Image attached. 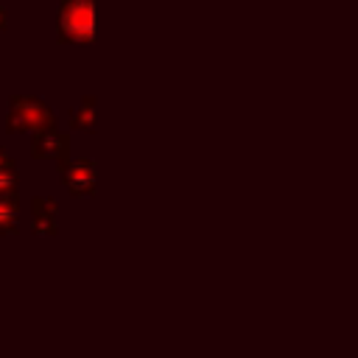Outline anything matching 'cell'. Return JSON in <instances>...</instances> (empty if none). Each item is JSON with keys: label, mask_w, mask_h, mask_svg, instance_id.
<instances>
[{"label": "cell", "mask_w": 358, "mask_h": 358, "mask_svg": "<svg viewBox=\"0 0 358 358\" xmlns=\"http://www.w3.org/2000/svg\"><path fill=\"white\" fill-rule=\"evenodd\" d=\"M95 123H98L95 98L84 95V98H81V103H78V106L73 109V115H70V126H73V129H87V131H92V129H95Z\"/></svg>", "instance_id": "7"}, {"label": "cell", "mask_w": 358, "mask_h": 358, "mask_svg": "<svg viewBox=\"0 0 358 358\" xmlns=\"http://www.w3.org/2000/svg\"><path fill=\"white\" fill-rule=\"evenodd\" d=\"M17 190H0V235L17 229Z\"/></svg>", "instance_id": "6"}, {"label": "cell", "mask_w": 358, "mask_h": 358, "mask_svg": "<svg viewBox=\"0 0 358 358\" xmlns=\"http://www.w3.org/2000/svg\"><path fill=\"white\" fill-rule=\"evenodd\" d=\"M0 171H14V162L3 148H0Z\"/></svg>", "instance_id": "8"}, {"label": "cell", "mask_w": 358, "mask_h": 358, "mask_svg": "<svg viewBox=\"0 0 358 358\" xmlns=\"http://www.w3.org/2000/svg\"><path fill=\"white\" fill-rule=\"evenodd\" d=\"M67 154H70V137L64 131H59L56 126L39 129L31 140V157L34 159H56L62 165L67 159Z\"/></svg>", "instance_id": "4"}, {"label": "cell", "mask_w": 358, "mask_h": 358, "mask_svg": "<svg viewBox=\"0 0 358 358\" xmlns=\"http://www.w3.org/2000/svg\"><path fill=\"white\" fill-rule=\"evenodd\" d=\"M98 34V11L95 0H62L59 6V36L76 45L95 42Z\"/></svg>", "instance_id": "1"}, {"label": "cell", "mask_w": 358, "mask_h": 358, "mask_svg": "<svg viewBox=\"0 0 358 358\" xmlns=\"http://www.w3.org/2000/svg\"><path fill=\"white\" fill-rule=\"evenodd\" d=\"M56 126V117L50 112V106H45L39 98L31 95H14L8 103V120L6 129L11 134L17 131H39V129H50Z\"/></svg>", "instance_id": "2"}, {"label": "cell", "mask_w": 358, "mask_h": 358, "mask_svg": "<svg viewBox=\"0 0 358 358\" xmlns=\"http://www.w3.org/2000/svg\"><path fill=\"white\" fill-rule=\"evenodd\" d=\"M0 28H6V11L0 8Z\"/></svg>", "instance_id": "9"}, {"label": "cell", "mask_w": 358, "mask_h": 358, "mask_svg": "<svg viewBox=\"0 0 358 358\" xmlns=\"http://www.w3.org/2000/svg\"><path fill=\"white\" fill-rule=\"evenodd\" d=\"M62 171V185L73 193V196H92L95 185H98V168L92 159H78L70 165H59Z\"/></svg>", "instance_id": "3"}, {"label": "cell", "mask_w": 358, "mask_h": 358, "mask_svg": "<svg viewBox=\"0 0 358 358\" xmlns=\"http://www.w3.org/2000/svg\"><path fill=\"white\" fill-rule=\"evenodd\" d=\"M56 201L36 196L31 201V227L36 235H56Z\"/></svg>", "instance_id": "5"}]
</instances>
